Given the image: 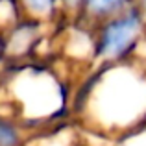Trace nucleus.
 <instances>
[{"label":"nucleus","instance_id":"obj_6","mask_svg":"<svg viewBox=\"0 0 146 146\" xmlns=\"http://www.w3.org/2000/svg\"><path fill=\"white\" fill-rule=\"evenodd\" d=\"M133 6L135 0H82L78 19L91 26H96L107 19L128 11Z\"/></svg>","mask_w":146,"mask_h":146},{"label":"nucleus","instance_id":"obj_3","mask_svg":"<svg viewBox=\"0 0 146 146\" xmlns=\"http://www.w3.org/2000/svg\"><path fill=\"white\" fill-rule=\"evenodd\" d=\"M146 37V21L135 6L94 26V65L133 59Z\"/></svg>","mask_w":146,"mask_h":146},{"label":"nucleus","instance_id":"obj_11","mask_svg":"<svg viewBox=\"0 0 146 146\" xmlns=\"http://www.w3.org/2000/svg\"><path fill=\"white\" fill-rule=\"evenodd\" d=\"M135 7L141 11V15H143L144 21H146V0H135Z\"/></svg>","mask_w":146,"mask_h":146},{"label":"nucleus","instance_id":"obj_2","mask_svg":"<svg viewBox=\"0 0 146 146\" xmlns=\"http://www.w3.org/2000/svg\"><path fill=\"white\" fill-rule=\"evenodd\" d=\"M11 94L19 102V107H28V120L56 118L67 106V93L56 74L44 67H24L11 80ZM28 120L24 124H28Z\"/></svg>","mask_w":146,"mask_h":146},{"label":"nucleus","instance_id":"obj_10","mask_svg":"<svg viewBox=\"0 0 146 146\" xmlns=\"http://www.w3.org/2000/svg\"><path fill=\"white\" fill-rule=\"evenodd\" d=\"M59 2H61V7H63L65 17H68V19L78 17V11H80V6H82V0H59Z\"/></svg>","mask_w":146,"mask_h":146},{"label":"nucleus","instance_id":"obj_5","mask_svg":"<svg viewBox=\"0 0 146 146\" xmlns=\"http://www.w3.org/2000/svg\"><path fill=\"white\" fill-rule=\"evenodd\" d=\"M63 54L82 63H94V26L74 17L63 33Z\"/></svg>","mask_w":146,"mask_h":146},{"label":"nucleus","instance_id":"obj_7","mask_svg":"<svg viewBox=\"0 0 146 146\" xmlns=\"http://www.w3.org/2000/svg\"><path fill=\"white\" fill-rule=\"evenodd\" d=\"M22 15L33 19L43 24H56L61 17H65L59 0H19Z\"/></svg>","mask_w":146,"mask_h":146},{"label":"nucleus","instance_id":"obj_4","mask_svg":"<svg viewBox=\"0 0 146 146\" xmlns=\"http://www.w3.org/2000/svg\"><path fill=\"white\" fill-rule=\"evenodd\" d=\"M48 28V24L22 17L2 33V56L15 63H24L37 52Z\"/></svg>","mask_w":146,"mask_h":146},{"label":"nucleus","instance_id":"obj_8","mask_svg":"<svg viewBox=\"0 0 146 146\" xmlns=\"http://www.w3.org/2000/svg\"><path fill=\"white\" fill-rule=\"evenodd\" d=\"M28 128L13 115L0 113V146H26Z\"/></svg>","mask_w":146,"mask_h":146},{"label":"nucleus","instance_id":"obj_9","mask_svg":"<svg viewBox=\"0 0 146 146\" xmlns=\"http://www.w3.org/2000/svg\"><path fill=\"white\" fill-rule=\"evenodd\" d=\"M24 17L19 0H0V33L9 30L15 22Z\"/></svg>","mask_w":146,"mask_h":146},{"label":"nucleus","instance_id":"obj_1","mask_svg":"<svg viewBox=\"0 0 146 146\" xmlns=\"http://www.w3.org/2000/svg\"><path fill=\"white\" fill-rule=\"evenodd\" d=\"M96 67L72 102L98 129L129 133L141 128L146 122V65L129 59Z\"/></svg>","mask_w":146,"mask_h":146}]
</instances>
